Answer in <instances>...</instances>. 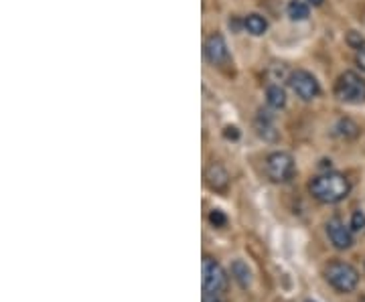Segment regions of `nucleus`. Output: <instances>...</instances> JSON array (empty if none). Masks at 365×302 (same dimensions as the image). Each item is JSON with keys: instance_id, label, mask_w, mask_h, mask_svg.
<instances>
[{"instance_id": "nucleus-7", "label": "nucleus", "mask_w": 365, "mask_h": 302, "mask_svg": "<svg viewBox=\"0 0 365 302\" xmlns=\"http://www.w3.org/2000/svg\"><path fill=\"white\" fill-rule=\"evenodd\" d=\"M205 57L215 67H223L230 63V49L221 33H214L205 41Z\"/></svg>"}, {"instance_id": "nucleus-4", "label": "nucleus", "mask_w": 365, "mask_h": 302, "mask_svg": "<svg viewBox=\"0 0 365 302\" xmlns=\"http://www.w3.org/2000/svg\"><path fill=\"white\" fill-rule=\"evenodd\" d=\"M201 284H203V294H223L228 290L230 278L225 274V270L221 268L219 262H215L211 256H203L201 264Z\"/></svg>"}, {"instance_id": "nucleus-14", "label": "nucleus", "mask_w": 365, "mask_h": 302, "mask_svg": "<svg viewBox=\"0 0 365 302\" xmlns=\"http://www.w3.org/2000/svg\"><path fill=\"white\" fill-rule=\"evenodd\" d=\"M266 102H268V106L274 110H280L286 106V93H284V89L280 86H268L266 89Z\"/></svg>"}, {"instance_id": "nucleus-3", "label": "nucleus", "mask_w": 365, "mask_h": 302, "mask_svg": "<svg viewBox=\"0 0 365 302\" xmlns=\"http://www.w3.org/2000/svg\"><path fill=\"white\" fill-rule=\"evenodd\" d=\"M325 278L337 292H353L359 284V272L345 262H331L325 268Z\"/></svg>"}, {"instance_id": "nucleus-17", "label": "nucleus", "mask_w": 365, "mask_h": 302, "mask_svg": "<svg viewBox=\"0 0 365 302\" xmlns=\"http://www.w3.org/2000/svg\"><path fill=\"white\" fill-rule=\"evenodd\" d=\"M209 223L215 225V227H225L228 225V217L223 211H219V209H214L211 213H209Z\"/></svg>"}, {"instance_id": "nucleus-15", "label": "nucleus", "mask_w": 365, "mask_h": 302, "mask_svg": "<svg viewBox=\"0 0 365 302\" xmlns=\"http://www.w3.org/2000/svg\"><path fill=\"white\" fill-rule=\"evenodd\" d=\"M337 130H339V134H341V136H345V138H355V136L359 134V128H357V124H355V122H351L349 118L341 120V122H339V126H337Z\"/></svg>"}, {"instance_id": "nucleus-8", "label": "nucleus", "mask_w": 365, "mask_h": 302, "mask_svg": "<svg viewBox=\"0 0 365 302\" xmlns=\"http://www.w3.org/2000/svg\"><path fill=\"white\" fill-rule=\"evenodd\" d=\"M327 236H329L331 243L337 250H349L353 246V232H351V227L345 225L339 217L329 219V223H327Z\"/></svg>"}, {"instance_id": "nucleus-19", "label": "nucleus", "mask_w": 365, "mask_h": 302, "mask_svg": "<svg viewBox=\"0 0 365 302\" xmlns=\"http://www.w3.org/2000/svg\"><path fill=\"white\" fill-rule=\"evenodd\" d=\"M355 63L359 65L362 69L365 71V45L362 49H357V55H355Z\"/></svg>"}, {"instance_id": "nucleus-1", "label": "nucleus", "mask_w": 365, "mask_h": 302, "mask_svg": "<svg viewBox=\"0 0 365 302\" xmlns=\"http://www.w3.org/2000/svg\"><path fill=\"white\" fill-rule=\"evenodd\" d=\"M308 191L311 195L327 205H333V203H339L343 201L345 197L351 191V183L349 179L341 173H335V171H327V173L317 174L311 185H308Z\"/></svg>"}, {"instance_id": "nucleus-20", "label": "nucleus", "mask_w": 365, "mask_h": 302, "mask_svg": "<svg viewBox=\"0 0 365 302\" xmlns=\"http://www.w3.org/2000/svg\"><path fill=\"white\" fill-rule=\"evenodd\" d=\"M223 136H225V138H234V140H237V138H239V132H237L236 126H228L225 132H223Z\"/></svg>"}, {"instance_id": "nucleus-5", "label": "nucleus", "mask_w": 365, "mask_h": 302, "mask_svg": "<svg viewBox=\"0 0 365 302\" xmlns=\"http://www.w3.org/2000/svg\"><path fill=\"white\" fill-rule=\"evenodd\" d=\"M264 171L272 183H286L295 176V158L288 152H272L266 156Z\"/></svg>"}, {"instance_id": "nucleus-12", "label": "nucleus", "mask_w": 365, "mask_h": 302, "mask_svg": "<svg viewBox=\"0 0 365 302\" xmlns=\"http://www.w3.org/2000/svg\"><path fill=\"white\" fill-rule=\"evenodd\" d=\"M244 29H246L250 35L260 37V35H264V33L268 31V21H266L264 17H260V15H248V17L244 19Z\"/></svg>"}, {"instance_id": "nucleus-13", "label": "nucleus", "mask_w": 365, "mask_h": 302, "mask_svg": "<svg viewBox=\"0 0 365 302\" xmlns=\"http://www.w3.org/2000/svg\"><path fill=\"white\" fill-rule=\"evenodd\" d=\"M311 15V4L306 0H290L288 2V17L292 21H306Z\"/></svg>"}, {"instance_id": "nucleus-23", "label": "nucleus", "mask_w": 365, "mask_h": 302, "mask_svg": "<svg viewBox=\"0 0 365 302\" xmlns=\"http://www.w3.org/2000/svg\"><path fill=\"white\" fill-rule=\"evenodd\" d=\"M306 302H313V301H306Z\"/></svg>"}, {"instance_id": "nucleus-6", "label": "nucleus", "mask_w": 365, "mask_h": 302, "mask_svg": "<svg viewBox=\"0 0 365 302\" xmlns=\"http://www.w3.org/2000/svg\"><path fill=\"white\" fill-rule=\"evenodd\" d=\"M288 86L304 102H311L321 93V86H319L317 77L304 69H297L288 75Z\"/></svg>"}, {"instance_id": "nucleus-22", "label": "nucleus", "mask_w": 365, "mask_h": 302, "mask_svg": "<svg viewBox=\"0 0 365 302\" xmlns=\"http://www.w3.org/2000/svg\"><path fill=\"white\" fill-rule=\"evenodd\" d=\"M306 2H308V4H313V6H321L325 0H306Z\"/></svg>"}, {"instance_id": "nucleus-21", "label": "nucleus", "mask_w": 365, "mask_h": 302, "mask_svg": "<svg viewBox=\"0 0 365 302\" xmlns=\"http://www.w3.org/2000/svg\"><path fill=\"white\" fill-rule=\"evenodd\" d=\"M203 302H221L217 296H214V294H203Z\"/></svg>"}, {"instance_id": "nucleus-10", "label": "nucleus", "mask_w": 365, "mask_h": 302, "mask_svg": "<svg viewBox=\"0 0 365 302\" xmlns=\"http://www.w3.org/2000/svg\"><path fill=\"white\" fill-rule=\"evenodd\" d=\"M256 130H258L260 136H262L264 140H268V142L278 140V132L274 128L272 116H270L268 112H264V110H260V116L256 118Z\"/></svg>"}, {"instance_id": "nucleus-18", "label": "nucleus", "mask_w": 365, "mask_h": 302, "mask_svg": "<svg viewBox=\"0 0 365 302\" xmlns=\"http://www.w3.org/2000/svg\"><path fill=\"white\" fill-rule=\"evenodd\" d=\"M347 41H349V45H351V47H355V49H362V47L365 45L364 37H357V33H355V31H351V33H349Z\"/></svg>"}, {"instance_id": "nucleus-16", "label": "nucleus", "mask_w": 365, "mask_h": 302, "mask_svg": "<svg viewBox=\"0 0 365 302\" xmlns=\"http://www.w3.org/2000/svg\"><path fill=\"white\" fill-rule=\"evenodd\" d=\"M351 232H364L365 229V213L364 211H355L351 216Z\"/></svg>"}, {"instance_id": "nucleus-11", "label": "nucleus", "mask_w": 365, "mask_h": 302, "mask_svg": "<svg viewBox=\"0 0 365 302\" xmlns=\"http://www.w3.org/2000/svg\"><path fill=\"white\" fill-rule=\"evenodd\" d=\"M232 276H234V280H236L241 288H248L250 282H252V272H250L248 264L241 262V259H236V262L232 264Z\"/></svg>"}, {"instance_id": "nucleus-9", "label": "nucleus", "mask_w": 365, "mask_h": 302, "mask_svg": "<svg viewBox=\"0 0 365 302\" xmlns=\"http://www.w3.org/2000/svg\"><path fill=\"white\" fill-rule=\"evenodd\" d=\"M205 183H207V187L211 191H215V193H225L228 187H230V174L223 169V165L214 163L205 171Z\"/></svg>"}, {"instance_id": "nucleus-2", "label": "nucleus", "mask_w": 365, "mask_h": 302, "mask_svg": "<svg viewBox=\"0 0 365 302\" xmlns=\"http://www.w3.org/2000/svg\"><path fill=\"white\" fill-rule=\"evenodd\" d=\"M335 98L343 104H364L365 102V80L355 73V71H345L339 75V80L335 82V89H333Z\"/></svg>"}]
</instances>
